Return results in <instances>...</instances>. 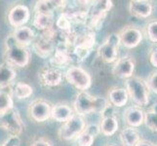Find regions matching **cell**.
Here are the masks:
<instances>
[{
    "label": "cell",
    "mask_w": 157,
    "mask_h": 146,
    "mask_svg": "<svg viewBox=\"0 0 157 146\" xmlns=\"http://www.w3.org/2000/svg\"><path fill=\"white\" fill-rule=\"evenodd\" d=\"M5 62L15 67H25L30 61V52L28 48L18 44L12 33L9 34L5 39V50H4Z\"/></svg>",
    "instance_id": "1"
},
{
    "label": "cell",
    "mask_w": 157,
    "mask_h": 146,
    "mask_svg": "<svg viewBox=\"0 0 157 146\" xmlns=\"http://www.w3.org/2000/svg\"><path fill=\"white\" fill-rule=\"evenodd\" d=\"M108 101L101 96H93L87 92H79L75 96L73 108L76 114L84 116L91 113H101Z\"/></svg>",
    "instance_id": "2"
},
{
    "label": "cell",
    "mask_w": 157,
    "mask_h": 146,
    "mask_svg": "<svg viewBox=\"0 0 157 146\" xmlns=\"http://www.w3.org/2000/svg\"><path fill=\"white\" fill-rule=\"evenodd\" d=\"M125 89L128 96L137 106L144 107L150 100V91L145 80L139 76H132L125 80Z\"/></svg>",
    "instance_id": "3"
},
{
    "label": "cell",
    "mask_w": 157,
    "mask_h": 146,
    "mask_svg": "<svg viewBox=\"0 0 157 146\" xmlns=\"http://www.w3.org/2000/svg\"><path fill=\"white\" fill-rule=\"evenodd\" d=\"M0 129L7 132L10 137H20L25 131V124L16 107L0 115Z\"/></svg>",
    "instance_id": "4"
},
{
    "label": "cell",
    "mask_w": 157,
    "mask_h": 146,
    "mask_svg": "<svg viewBox=\"0 0 157 146\" xmlns=\"http://www.w3.org/2000/svg\"><path fill=\"white\" fill-rule=\"evenodd\" d=\"M86 127V121L84 116L78 115L74 113L72 117L68 121L63 124L58 132V136L59 139L64 141H70V140L76 139V137L84 131Z\"/></svg>",
    "instance_id": "5"
},
{
    "label": "cell",
    "mask_w": 157,
    "mask_h": 146,
    "mask_svg": "<svg viewBox=\"0 0 157 146\" xmlns=\"http://www.w3.org/2000/svg\"><path fill=\"white\" fill-rule=\"evenodd\" d=\"M64 77L70 85L80 92H86L92 86L91 75L80 66H70L64 73Z\"/></svg>",
    "instance_id": "6"
},
{
    "label": "cell",
    "mask_w": 157,
    "mask_h": 146,
    "mask_svg": "<svg viewBox=\"0 0 157 146\" xmlns=\"http://www.w3.org/2000/svg\"><path fill=\"white\" fill-rule=\"evenodd\" d=\"M120 39L117 33H111L98 48V56L105 63L115 62L118 56Z\"/></svg>",
    "instance_id": "7"
},
{
    "label": "cell",
    "mask_w": 157,
    "mask_h": 146,
    "mask_svg": "<svg viewBox=\"0 0 157 146\" xmlns=\"http://www.w3.org/2000/svg\"><path fill=\"white\" fill-rule=\"evenodd\" d=\"M56 33V30L51 28L50 30L43 32L38 38H34L32 45H33L35 53L40 58H45L55 51Z\"/></svg>",
    "instance_id": "8"
},
{
    "label": "cell",
    "mask_w": 157,
    "mask_h": 146,
    "mask_svg": "<svg viewBox=\"0 0 157 146\" xmlns=\"http://www.w3.org/2000/svg\"><path fill=\"white\" fill-rule=\"evenodd\" d=\"M52 106L50 102L44 99H36L29 105V116L32 121L43 123L51 118Z\"/></svg>",
    "instance_id": "9"
},
{
    "label": "cell",
    "mask_w": 157,
    "mask_h": 146,
    "mask_svg": "<svg viewBox=\"0 0 157 146\" xmlns=\"http://www.w3.org/2000/svg\"><path fill=\"white\" fill-rule=\"evenodd\" d=\"M121 44L127 49H134L143 41V31L135 25H125L117 32Z\"/></svg>",
    "instance_id": "10"
},
{
    "label": "cell",
    "mask_w": 157,
    "mask_h": 146,
    "mask_svg": "<svg viewBox=\"0 0 157 146\" xmlns=\"http://www.w3.org/2000/svg\"><path fill=\"white\" fill-rule=\"evenodd\" d=\"M135 67H136L135 58L130 55L123 56L117 58L113 64L112 74L117 78L126 80L134 76Z\"/></svg>",
    "instance_id": "11"
},
{
    "label": "cell",
    "mask_w": 157,
    "mask_h": 146,
    "mask_svg": "<svg viewBox=\"0 0 157 146\" xmlns=\"http://www.w3.org/2000/svg\"><path fill=\"white\" fill-rule=\"evenodd\" d=\"M7 19L11 26L15 28H21L29 23L30 19V11L29 7L24 4H16L9 10Z\"/></svg>",
    "instance_id": "12"
},
{
    "label": "cell",
    "mask_w": 157,
    "mask_h": 146,
    "mask_svg": "<svg viewBox=\"0 0 157 146\" xmlns=\"http://www.w3.org/2000/svg\"><path fill=\"white\" fill-rule=\"evenodd\" d=\"M38 80L42 86L44 87H57L63 81V74L61 70L55 68L46 66L39 70L38 72Z\"/></svg>",
    "instance_id": "13"
},
{
    "label": "cell",
    "mask_w": 157,
    "mask_h": 146,
    "mask_svg": "<svg viewBox=\"0 0 157 146\" xmlns=\"http://www.w3.org/2000/svg\"><path fill=\"white\" fill-rule=\"evenodd\" d=\"M152 2L147 0H131L129 2V12L134 17L147 19L152 14Z\"/></svg>",
    "instance_id": "14"
},
{
    "label": "cell",
    "mask_w": 157,
    "mask_h": 146,
    "mask_svg": "<svg viewBox=\"0 0 157 146\" xmlns=\"http://www.w3.org/2000/svg\"><path fill=\"white\" fill-rule=\"evenodd\" d=\"M124 122L128 127L139 128L144 124V110L142 107L137 105H132L126 108L124 111Z\"/></svg>",
    "instance_id": "15"
},
{
    "label": "cell",
    "mask_w": 157,
    "mask_h": 146,
    "mask_svg": "<svg viewBox=\"0 0 157 146\" xmlns=\"http://www.w3.org/2000/svg\"><path fill=\"white\" fill-rule=\"evenodd\" d=\"M67 47L64 42H59L57 46L55 54L51 59V63L55 68H63L66 67L67 64L71 61V58L69 56V53L67 51Z\"/></svg>",
    "instance_id": "16"
},
{
    "label": "cell",
    "mask_w": 157,
    "mask_h": 146,
    "mask_svg": "<svg viewBox=\"0 0 157 146\" xmlns=\"http://www.w3.org/2000/svg\"><path fill=\"white\" fill-rule=\"evenodd\" d=\"M74 114L73 109L66 102H58L52 106L51 119L59 123H66Z\"/></svg>",
    "instance_id": "17"
},
{
    "label": "cell",
    "mask_w": 157,
    "mask_h": 146,
    "mask_svg": "<svg viewBox=\"0 0 157 146\" xmlns=\"http://www.w3.org/2000/svg\"><path fill=\"white\" fill-rule=\"evenodd\" d=\"M100 134V128L96 124L86 125L84 131L76 137L78 146H92L96 137Z\"/></svg>",
    "instance_id": "18"
},
{
    "label": "cell",
    "mask_w": 157,
    "mask_h": 146,
    "mask_svg": "<svg viewBox=\"0 0 157 146\" xmlns=\"http://www.w3.org/2000/svg\"><path fill=\"white\" fill-rule=\"evenodd\" d=\"M12 35L18 44L25 48H28L30 44H32V42H33L35 38L34 31L30 28H29V26L25 25L15 28Z\"/></svg>",
    "instance_id": "19"
},
{
    "label": "cell",
    "mask_w": 157,
    "mask_h": 146,
    "mask_svg": "<svg viewBox=\"0 0 157 146\" xmlns=\"http://www.w3.org/2000/svg\"><path fill=\"white\" fill-rule=\"evenodd\" d=\"M129 99L127 91L125 88L121 87H112L107 94V101L115 108L123 107Z\"/></svg>",
    "instance_id": "20"
},
{
    "label": "cell",
    "mask_w": 157,
    "mask_h": 146,
    "mask_svg": "<svg viewBox=\"0 0 157 146\" xmlns=\"http://www.w3.org/2000/svg\"><path fill=\"white\" fill-rule=\"evenodd\" d=\"M17 77L16 69L7 62L0 63V89L9 88Z\"/></svg>",
    "instance_id": "21"
},
{
    "label": "cell",
    "mask_w": 157,
    "mask_h": 146,
    "mask_svg": "<svg viewBox=\"0 0 157 146\" xmlns=\"http://www.w3.org/2000/svg\"><path fill=\"white\" fill-rule=\"evenodd\" d=\"M11 94L13 97H16L17 99H25L33 94V88L28 83L25 82H17L13 83L9 87Z\"/></svg>",
    "instance_id": "22"
},
{
    "label": "cell",
    "mask_w": 157,
    "mask_h": 146,
    "mask_svg": "<svg viewBox=\"0 0 157 146\" xmlns=\"http://www.w3.org/2000/svg\"><path fill=\"white\" fill-rule=\"evenodd\" d=\"M55 20L54 14H44V13H35L33 19V26L38 30L44 32L50 30L54 28Z\"/></svg>",
    "instance_id": "23"
},
{
    "label": "cell",
    "mask_w": 157,
    "mask_h": 146,
    "mask_svg": "<svg viewBox=\"0 0 157 146\" xmlns=\"http://www.w3.org/2000/svg\"><path fill=\"white\" fill-rule=\"evenodd\" d=\"M99 128H100V133L104 134L105 137L113 136V134L118 131V128H119L117 116L101 118Z\"/></svg>",
    "instance_id": "24"
},
{
    "label": "cell",
    "mask_w": 157,
    "mask_h": 146,
    "mask_svg": "<svg viewBox=\"0 0 157 146\" xmlns=\"http://www.w3.org/2000/svg\"><path fill=\"white\" fill-rule=\"evenodd\" d=\"M120 139L124 146H135L140 140V133L136 128L125 127L120 133Z\"/></svg>",
    "instance_id": "25"
},
{
    "label": "cell",
    "mask_w": 157,
    "mask_h": 146,
    "mask_svg": "<svg viewBox=\"0 0 157 146\" xmlns=\"http://www.w3.org/2000/svg\"><path fill=\"white\" fill-rule=\"evenodd\" d=\"M144 124L151 132L157 133V103L150 107L147 111H144Z\"/></svg>",
    "instance_id": "26"
},
{
    "label": "cell",
    "mask_w": 157,
    "mask_h": 146,
    "mask_svg": "<svg viewBox=\"0 0 157 146\" xmlns=\"http://www.w3.org/2000/svg\"><path fill=\"white\" fill-rule=\"evenodd\" d=\"M14 107V99L11 94L7 91L0 90V115H3Z\"/></svg>",
    "instance_id": "27"
},
{
    "label": "cell",
    "mask_w": 157,
    "mask_h": 146,
    "mask_svg": "<svg viewBox=\"0 0 157 146\" xmlns=\"http://www.w3.org/2000/svg\"><path fill=\"white\" fill-rule=\"evenodd\" d=\"M71 24H72V21L70 20L69 16L66 12H63L59 16V19L55 23L56 28L61 30L63 33H67V32L71 31Z\"/></svg>",
    "instance_id": "28"
},
{
    "label": "cell",
    "mask_w": 157,
    "mask_h": 146,
    "mask_svg": "<svg viewBox=\"0 0 157 146\" xmlns=\"http://www.w3.org/2000/svg\"><path fill=\"white\" fill-rule=\"evenodd\" d=\"M145 31H147V35L149 41L157 44V20L148 23L145 28Z\"/></svg>",
    "instance_id": "29"
},
{
    "label": "cell",
    "mask_w": 157,
    "mask_h": 146,
    "mask_svg": "<svg viewBox=\"0 0 157 146\" xmlns=\"http://www.w3.org/2000/svg\"><path fill=\"white\" fill-rule=\"evenodd\" d=\"M147 86H148V89L149 91L153 92L154 94L157 95V71H153L151 72L148 77L145 80Z\"/></svg>",
    "instance_id": "30"
},
{
    "label": "cell",
    "mask_w": 157,
    "mask_h": 146,
    "mask_svg": "<svg viewBox=\"0 0 157 146\" xmlns=\"http://www.w3.org/2000/svg\"><path fill=\"white\" fill-rule=\"evenodd\" d=\"M101 118L114 117V116H117V112L115 110V107L114 106H112L110 103H107V105L105 107V109L101 111Z\"/></svg>",
    "instance_id": "31"
},
{
    "label": "cell",
    "mask_w": 157,
    "mask_h": 146,
    "mask_svg": "<svg viewBox=\"0 0 157 146\" xmlns=\"http://www.w3.org/2000/svg\"><path fill=\"white\" fill-rule=\"evenodd\" d=\"M30 146H52V143L49 139L45 137H37L33 139Z\"/></svg>",
    "instance_id": "32"
},
{
    "label": "cell",
    "mask_w": 157,
    "mask_h": 146,
    "mask_svg": "<svg viewBox=\"0 0 157 146\" xmlns=\"http://www.w3.org/2000/svg\"><path fill=\"white\" fill-rule=\"evenodd\" d=\"M149 62L152 66L157 68V46H153L149 50Z\"/></svg>",
    "instance_id": "33"
},
{
    "label": "cell",
    "mask_w": 157,
    "mask_h": 146,
    "mask_svg": "<svg viewBox=\"0 0 157 146\" xmlns=\"http://www.w3.org/2000/svg\"><path fill=\"white\" fill-rule=\"evenodd\" d=\"M21 139L19 137H10L1 146H20Z\"/></svg>",
    "instance_id": "34"
},
{
    "label": "cell",
    "mask_w": 157,
    "mask_h": 146,
    "mask_svg": "<svg viewBox=\"0 0 157 146\" xmlns=\"http://www.w3.org/2000/svg\"><path fill=\"white\" fill-rule=\"evenodd\" d=\"M135 146H156L154 145L151 141L149 140H145V139H140V141L135 145Z\"/></svg>",
    "instance_id": "35"
},
{
    "label": "cell",
    "mask_w": 157,
    "mask_h": 146,
    "mask_svg": "<svg viewBox=\"0 0 157 146\" xmlns=\"http://www.w3.org/2000/svg\"><path fill=\"white\" fill-rule=\"evenodd\" d=\"M108 146H117V145H108Z\"/></svg>",
    "instance_id": "36"
},
{
    "label": "cell",
    "mask_w": 157,
    "mask_h": 146,
    "mask_svg": "<svg viewBox=\"0 0 157 146\" xmlns=\"http://www.w3.org/2000/svg\"><path fill=\"white\" fill-rule=\"evenodd\" d=\"M156 146H157V145H156Z\"/></svg>",
    "instance_id": "37"
}]
</instances>
